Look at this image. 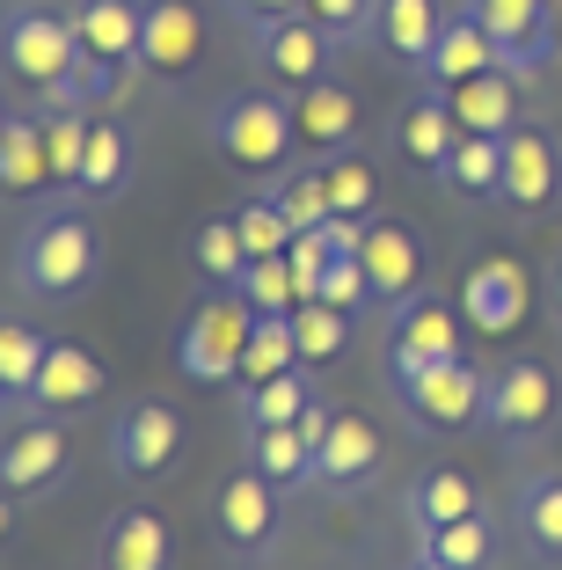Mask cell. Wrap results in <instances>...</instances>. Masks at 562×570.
I'll list each match as a JSON object with an SVG mask.
<instances>
[{
	"instance_id": "obj_1",
	"label": "cell",
	"mask_w": 562,
	"mask_h": 570,
	"mask_svg": "<svg viewBox=\"0 0 562 570\" xmlns=\"http://www.w3.org/2000/svg\"><path fill=\"white\" fill-rule=\"evenodd\" d=\"M102 278V235L73 205H45L16 235V285L30 301H73Z\"/></svg>"
},
{
	"instance_id": "obj_2",
	"label": "cell",
	"mask_w": 562,
	"mask_h": 570,
	"mask_svg": "<svg viewBox=\"0 0 562 570\" xmlns=\"http://www.w3.org/2000/svg\"><path fill=\"white\" fill-rule=\"evenodd\" d=\"M205 139H213V154L227 168H241V176H285V161H293L299 147V118H293V88H234L227 102L213 110V125H205Z\"/></svg>"
},
{
	"instance_id": "obj_3",
	"label": "cell",
	"mask_w": 562,
	"mask_h": 570,
	"mask_svg": "<svg viewBox=\"0 0 562 570\" xmlns=\"http://www.w3.org/2000/svg\"><path fill=\"white\" fill-rule=\"evenodd\" d=\"M73 59H81L73 8H45V0H16L8 8V22H0V67H8V81L51 96L73 73Z\"/></svg>"
},
{
	"instance_id": "obj_4",
	"label": "cell",
	"mask_w": 562,
	"mask_h": 570,
	"mask_svg": "<svg viewBox=\"0 0 562 570\" xmlns=\"http://www.w3.org/2000/svg\"><path fill=\"white\" fill-rule=\"evenodd\" d=\"M402 395V410L416 417V432L438 439H467L490 424V373L453 358V366H416V373H387Z\"/></svg>"
},
{
	"instance_id": "obj_5",
	"label": "cell",
	"mask_w": 562,
	"mask_h": 570,
	"mask_svg": "<svg viewBox=\"0 0 562 570\" xmlns=\"http://www.w3.org/2000/svg\"><path fill=\"white\" fill-rule=\"evenodd\" d=\"M248 336H256V307H248L241 293H219L213 285V301L176 330V373L198 381V387H234L241 381Z\"/></svg>"
},
{
	"instance_id": "obj_6",
	"label": "cell",
	"mask_w": 562,
	"mask_h": 570,
	"mask_svg": "<svg viewBox=\"0 0 562 570\" xmlns=\"http://www.w3.org/2000/svg\"><path fill=\"white\" fill-rule=\"evenodd\" d=\"M467 358V315L453 293L416 285L410 301L387 307V373H416V366H453Z\"/></svg>"
},
{
	"instance_id": "obj_7",
	"label": "cell",
	"mask_w": 562,
	"mask_h": 570,
	"mask_svg": "<svg viewBox=\"0 0 562 570\" xmlns=\"http://www.w3.org/2000/svg\"><path fill=\"white\" fill-rule=\"evenodd\" d=\"M278 504H285V490L241 461V469L219 483V498H213V541H219V556H227V563H256V556L278 549Z\"/></svg>"
},
{
	"instance_id": "obj_8",
	"label": "cell",
	"mask_w": 562,
	"mask_h": 570,
	"mask_svg": "<svg viewBox=\"0 0 562 570\" xmlns=\"http://www.w3.org/2000/svg\"><path fill=\"white\" fill-rule=\"evenodd\" d=\"M555 417H562V387H555V373H548L541 358H504V366L490 373V424H496L504 446L541 439Z\"/></svg>"
},
{
	"instance_id": "obj_9",
	"label": "cell",
	"mask_w": 562,
	"mask_h": 570,
	"mask_svg": "<svg viewBox=\"0 0 562 570\" xmlns=\"http://www.w3.org/2000/svg\"><path fill=\"white\" fill-rule=\"evenodd\" d=\"M67 461H73V439H67V424H59V417H45V410L16 417V432H8V446H0V483H8V504L51 498V490L67 483Z\"/></svg>"
},
{
	"instance_id": "obj_10",
	"label": "cell",
	"mask_w": 562,
	"mask_h": 570,
	"mask_svg": "<svg viewBox=\"0 0 562 570\" xmlns=\"http://www.w3.org/2000/svg\"><path fill=\"white\" fill-rule=\"evenodd\" d=\"M562 198V139L548 125H512L504 132V190L496 205L512 219H541Z\"/></svg>"
},
{
	"instance_id": "obj_11",
	"label": "cell",
	"mask_w": 562,
	"mask_h": 570,
	"mask_svg": "<svg viewBox=\"0 0 562 570\" xmlns=\"http://www.w3.org/2000/svg\"><path fill=\"white\" fill-rule=\"evenodd\" d=\"M461 315H467V330H475V336L512 344V336L526 330V315H533L526 264H519V256H482V264L461 278Z\"/></svg>"
},
{
	"instance_id": "obj_12",
	"label": "cell",
	"mask_w": 562,
	"mask_h": 570,
	"mask_svg": "<svg viewBox=\"0 0 562 570\" xmlns=\"http://www.w3.org/2000/svg\"><path fill=\"white\" fill-rule=\"evenodd\" d=\"M248 45H256V67H264L278 88H315V81H329V73H336V51H344L315 16H278V22H264V30H248Z\"/></svg>"
},
{
	"instance_id": "obj_13",
	"label": "cell",
	"mask_w": 562,
	"mask_h": 570,
	"mask_svg": "<svg viewBox=\"0 0 562 570\" xmlns=\"http://www.w3.org/2000/svg\"><path fill=\"white\" fill-rule=\"evenodd\" d=\"M183 461V417L168 403H125L110 417V469L117 475H168Z\"/></svg>"
},
{
	"instance_id": "obj_14",
	"label": "cell",
	"mask_w": 562,
	"mask_h": 570,
	"mask_svg": "<svg viewBox=\"0 0 562 570\" xmlns=\"http://www.w3.org/2000/svg\"><path fill=\"white\" fill-rule=\"evenodd\" d=\"M482 16V30L496 37V51H504V73H541L548 51H555V8L562 0H467Z\"/></svg>"
},
{
	"instance_id": "obj_15",
	"label": "cell",
	"mask_w": 562,
	"mask_h": 570,
	"mask_svg": "<svg viewBox=\"0 0 562 570\" xmlns=\"http://www.w3.org/2000/svg\"><path fill=\"white\" fill-rule=\"evenodd\" d=\"M358 264L373 278V293H381V307H395L424 285V235L395 213H373L365 219V242H358Z\"/></svg>"
},
{
	"instance_id": "obj_16",
	"label": "cell",
	"mask_w": 562,
	"mask_h": 570,
	"mask_svg": "<svg viewBox=\"0 0 562 570\" xmlns=\"http://www.w3.org/2000/svg\"><path fill=\"white\" fill-rule=\"evenodd\" d=\"M395 154H402V168H416V176H431L438 184V168H446V154L461 147V118H453V102H446V88H416L410 102L395 110Z\"/></svg>"
},
{
	"instance_id": "obj_17",
	"label": "cell",
	"mask_w": 562,
	"mask_h": 570,
	"mask_svg": "<svg viewBox=\"0 0 562 570\" xmlns=\"http://www.w3.org/2000/svg\"><path fill=\"white\" fill-rule=\"evenodd\" d=\"M198 59H205V8H190V0H147V51H139V67L161 88H183L198 73Z\"/></svg>"
},
{
	"instance_id": "obj_18",
	"label": "cell",
	"mask_w": 562,
	"mask_h": 570,
	"mask_svg": "<svg viewBox=\"0 0 562 570\" xmlns=\"http://www.w3.org/2000/svg\"><path fill=\"white\" fill-rule=\"evenodd\" d=\"M168 563H176V541H168V520L154 504H125L102 520L96 570H168Z\"/></svg>"
},
{
	"instance_id": "obj_19",
	"label": "cell",
	"mask_w": 562,
	"mask_h": 570,
	"mask_svg": "<svg viewBox=\"0 0 562 570\" xmlns=\"http://www.w3.org/2000/svg\"><path fill=\"white\" fill-rule=\"evenodd\" d=\"M373 475H381V432L365 417H351V410H336L329 439H322V453H315V483L329 490V498H358Z\"/></svg>"
},
{
	"instance_id": "obj_20",
	"label": "cell",
	"mask_w": 562,
	"mask_h": 570,
	"mask_svg": "<svg viewBox=\"0 0 562 570\" xmlns=\"http://www.w3.org/2000/svg\"><path fill=\"white\" fill-rule=\"evenodd\" d=\"M73 37H81V51L139 73V51H147V0H73Z\"/></svg>"
},
{
	"instance_id": "obj_21",
	"label": "cell",
	"mask_w": 562,
	"mask_h": 570,
	"mask_svg": "<svg viewBox=\"0 0 562 570\" xmlns=\"http://www.w3.org/2000/svg\"><path fill=\"white\" fill-rule=\"evenodd\" d=\"M0 190L8 198H59L51 184V147H45V118L37 110H8L0 118Z\"/></svg>"
},
{
	"instance_id": "obj_22",
	"label": "cell",
	"mask_w": 562,
	"mask_h": 570,
	"mask_svg": "<svg viewBox=\"0 0 562 570\" xmlns=\"http://www.w3.org/2000/svg\"><path fill=\"white\" fill-rule=\"evenodd\" d=\"M293 118H299V147H315V154H344V147H358V132H365L358 96H351L336 73L315 81V88H293Z\"/></svg>"
},
{
	"instance_id": "obj_23",
	"label": "cell",
	"mask_w": 562,
	"mask_h": 570,
	"mask_svg": "<svg viewBox=\"0 0 562 570\" xmlns=\"http://www.w3.org/2000/svg\"><path fill=\"white\" fill-rule=\"evenodd\" d=\"M96 395H102V358L88 352V344H73V336H51L30 410H45V417H73V410H88Z\"/></svg>"
},
{
	"instance_id": "obj_24",
	"label": "cell",
	"mask_w": 562,
	"mask_h": 570,
	"mask_svg": "<svg viewBox=\"0 0 562 570\" xmlns=\"http://www.w3.org/2000/svg\"><path fill=\"white\" fill-rule=\"evenodd\" d=\"M496 67H504L496 37L482 30L475 8H461V16H446V30H438V45H431V59H424V73H416V81L453 88V81H467V73H496Z\"/></svg>"
},
{
	"instance_id": "obj_25",
	"label": "cell",
	"mask_w": 562,
	"mask_h": 570,
	"mask_svg": "<svg viewBox=\"0 0 562 570\" xmlns=\"http://www.w3.org/2000/svg\"><path fill=\"white\" fill-rule=\"evenodd\" d=\"M512 534H519V549L533 556V570H562V469L519 483Z\"/></svg>"
},
{
	"instance_id": "obj_26",
	"label": "cell",
	"mask_w": 562,
	"mask_h": 570,
	"mask_svg": "<svg viewBox=\"0 0 562 570\" xmlns=\"http://www.w3.org/2000/svg\"><path fill=\"white\" fill-rule=\"evenodd\" d=\"M241 453H248V469L270 475L285 498L315 483V446H307L299 424H241Z\"/></svg>"
},
{
	"instance_id": "obj_27",
	"label": "cell",
	"mask_w": 562,
	"mask_h": 570,
	"mask_svg": "<svg viewBox=\"0 0 562 570\" xmlns=\"http://www.w3.org/2000/svg\"><path fill=\"white\" fill-rule=\"evenodd\" d=\"M467 512H482V490L467 483L461 469H424L410 490H402V520H410L416 534H438V527L467 520Z\"/></svg>"
},
{
	"instance_id": "obj_28",
	"label": "cell",
	"mask_w": 562,
	"mask_h": 570,
	"mask_svg": "<svg viewBox=\"0 0 562 570\" xmlns=\"http://www.w3.org/2000/svg\"><path fill=\"white\" fill-rule=\"evenodd\" d=\"M446 102H453V118H461V132H512L519 125V73H467V81H453L446 88Z\"/></svg>"
},
{
	"instance_id": "obj_29",
	"label": "cell",
	"mask_w": 562,
	"mask_h": 570,
	"mask_svg": "<svg viewBox=\"0 0 562 570\" xmlns=\"http://www.w3.org/2000/svg\"><path fill=\"white\" fill-rule=\"evenodd\" d=\"M438 190H453L461 205H496L504 190V139L496 132H461V147L438 168Z\"/></svg>"
},
{
	"instance_id": "obj_30",
	"label": "cell",
	"mask_w": 562,
	"mask_h": 570,
	"mask_svg": "<svg viewBox=\"0 0 562 570\" xmlns=\"http://www.w3.org/2000/svg\"><path fill=\"white\" fill-rule=\"evenodd\" d=\"M45 352H51V336H37L22 315L0 322V403H8V417H30V403H37V373H45Z\"/></svg>"
},
{
	"instance_id": "obj_31",
	"label": "cell",
	"mask_w": 562,
	"mask_h": 570,
	"mask_svg": "<svg viewBox=\"0 0 562 570\" xmlns=\"http://www.w3.org/2000/svg\"><path fill=\"white\" fill-rule=\"evenodd\" d=\"M125 184H132V139H125V125H110L96 110L88 118V154H81V198L110 205V198H125Z\"/></svg>"
},
{
	"instance_id": "obj_32",
	"label": "cell",
	"mask_w": 562,
	"mask_h": 570,
	"mask_svg": "<svg viewBox=\"0 0 562 570\" xmlns=\"http://www.w3.org/2000/svg\"><path fill=\"white\" fill-rule=\"evenodd\" d=\"M446 16H438V0H381V45L395 51L410 73H424L431 45H438Z\"/></svg>"
},
{
	"instance_id": "obj_33",
	"label": "cell",
	"mask_w": 562,
	"mask_h": 570,
	"mask_svg": "<svg viewBox=\"0 0 562 570\" xmlns=\"http://www.w3.org/2000/svg\"><path fill=\"white\" fill-rule=\"evenodd\" d=\"M125 88H132V67H110V59L81 51V59H73V73L45 96V110H88V118H96V110H110Z\"/></svg>"
},
{
	"instance_id": "obj_34",
	"label": "cell",
	"mask_w": 562,
	"mask_h": 570,
	"mask_svg": "<svg viewBox=\"0 0 562 570\" xmlns=\"http://www.w3.org/2000/svg\"><path fill=\"white\" fill-rule=\"evenodd\" d=\"M270 198L285 205V219H293V235H307V227H322V219L336 213V198H329V168H322V154L307 168H285V176H270Z\"/></svg>"
},
{
	"instance_id": "obj_35",
	"label": "cell",
	"mask_w": 562,
	"mask_h": 570,
	"mask_svg": "<svg viewBox=\"0 0 562 570\" xmlns=\"http://www.w3.org/2000/svg\"><path fill=\"white\" fill-rule=\"evenodd\" d=\"M241 395V424H299V410L315 403V366H293L264 387H234Z\"/></svg>"
},
{
	"instance_id": "obj_36",
	"label": "cell",
	"mask_w": 562,
	"mask_h": 570,
	"mask_svg": "<svg viewBox=\"0 0 562 570\" xmlns=\"http://www.w3.org/2000/svg\"><path fill=\"white\" fill-rule=\"evenodd\" d=\"M351 307H329V301H299L293 307V344H299V366H329V358H344L351 344Z\"/></svg>"
},
{
	"instance_id": "obj_37",
	"label": "cell",
	"mask_w": 562,
	"mask_h": 570,
	"mask_svg": "<svg viewBox=\"0 0 562 570\" xmlns=\"http://www.w3.org/2000/svg\"><path fill=\"white\" fill-rule=\"evenodd\" d=\"M299 366V344H293V315H256V336H248V352H241V381L234 387H264L278 381V373Z\"/></svg>"
},
{
	"instance_id": "obj_38",
	"label": "cell",
	"mask_w": 562,
	"mask_h": 570,
	"mask_svg": "<svg viewBox=\"0 0 562 570\" xmlns=\"http://www.w3.org/2000/svg\"><path fill=\"white\" fill-rule=\"evenodd\" d=\"M51 147V184L59 198H81V154H88V110H37Z\"/></svg>"
},
{
	"instance_id": "obj_39",
	"label": "cell",
	"mask_w": 562,
	"mask_h": 570,
	"mask_svg": "<svg viewBox=\"0 0 562 570\" xmlns=\"http://www.w3.org/2000/svg\"><path fill=\"white\" fill-rule=\"evenodd\" d=\"M190 264L205 271V285H219V293H234V278L248 271V249H241V227L227 219H205L198 235H190Z\"/></svg>"
},
{
	"instance_id": "obj_40",
	"label": "cell",
	"mask_w": 562,
	"mask_h": 570,
	"mask_svg": "<svg viewBox=\"0 0 562 570\" xmlns=\"http://www.w3.org/2000/svg\"><path fill=\"white\" fill-rule=\"evenodd\" d=\"M322 168H329V198H336V213H351V219H373V213H381V168L365 161L358 147L322 154Z\"/></svg>"
},
{
	"instance_id": "obj_41",
	"label": "cell",
	"mask_w": 562,
	"mask_h": 570,
	"mask_svg": "<svg viewBox=\"0 0 562 570\" xmlns=\"http://www.w3.org/2000/svg\"><path fill=\"white\" fill-rule=\"evenodd\" d=\"M234 293H241L256 315H293L299 307V278H293V256H248V271L234 278Z\"/></svg>"
},
{
	"instance_id": "obj_42",
	"label": "cell",
	"mask_w": 562,
	"mask_h": 570,
	"mask_svg": "<svg viewBox=\"0 0 562 570\" xmlns=\"http://www.w3.org/2000/svg\"><path fill=\"white\" fill-rule=\"evenodd\" d=\"M438 563H453V570H490L496 563V527L482 520V512H467V520H453V527H438V534H416Z\"/></svg>"
},
{
	"instance_id": "obj_43",
	"label": "cell",
	"mask_w": 562,
	"mask_h": 570,
	"mask_svg": "<svg viewBox=\"0 0 562 570\" xmlns=\"http://www.w3.org/2000/svg\"><path fill=\"white\" fill-rule=\"evenodd\" d=\"M234 227H241L248 256H285V249H293V219H285V205L270 198V190H256V198L234 205Z\"/></svg>"
},
{
	"instance_id": "obj_44",
	"label": "cell",
	"mask_w": 562,
	"mask_h": 570,
	"mask_svg": "<svg viewBox=\"0 0 562 570\" xmlns=\"http://www.w3.org/2000/svg\"><path fill=\"white\" fill-rule=\"evenodd\" d=\"M307 16L336 45H381V0H307Z\"/></svg>"
},
{
	"instance_id": "obj_45",
	"label": "cell",
	"mask_w": 562,
	"mask_h": 570,
	"mask_svg": "<svg viewBox=\"0 0 562 570\" xmlns=\"http://www.w3.org/2000/svg\"><path fill=\"white\" fill-rule=\"evenodd\" d=\"M322 301L358 315V307H381V293H373V278H365L358 256H336V264H329V285H322Z\"/></svg>"
},
{
	"instance_id": "obj_46",
	"label": "cell",
	"mask_w": 562,
	"mask_h": 570,
	"mask_svg": "<svg viewBox=\"0 0 562 570\" xmlns=\"http://www.w3.org/2000/svg\"><path fill=\"white\" fill-rule=\"evenodd\" d=\"M227 16H241L248 30H264V22H278V16H307V0H219Z\"/></svg>"
},
{
	"instance_id": "obj_47",
	"label": "cell",
	"mask_w": 562,
	"mask_h": 570,
	"mask_svg": "<svg viewBox=\"0 0 562 570\" xmlns=\"http://www.w3.org/2000/svg\"><path fill=\"white\" fill-rule=\"evenodd\" d=\"M329 424H336V410L322 403V387H315V403L299 410V432H307V446H315V453H322V439H329Z\"/></svg>"
},
{
	"instance_id": "obj_48",
	"label": "cell",
	"mask_w": 562,
	"mask_h": 570,
	"mask_svg": "<svg viewBox=\"0 0 562 570\" xmlns=\"http://www.w3.org/2000/svg\"><path fill=\"white\" fill-rule=\"evenodd\" d=\"M548 307H555V322H562V256H555V271H548Z\"/></svg>"
},
{
	"instance_id": "obj_49",
	"label": "cell",
	"mask_w": 562,
	"mask_h": 570,
	"mask_svg": "<svg viewBox=\"0 0 562 570\" xmlns=\"http://www.w3.org/2000/svg\"><path fill=\"white\" fill-rule=\"evenodd\" d=\"M410 570H453V563H438V556L424 549V541H416V556H410Z\"/></svg>"
}]
</instances>
